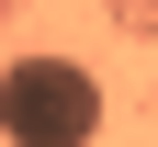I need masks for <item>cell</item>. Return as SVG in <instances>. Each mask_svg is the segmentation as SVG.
<instances>
[{
    "mask_svg": "<svg viewBox=\"0 0 158 147\" xmlns=\"http://www.w3.org/2000/svg\"><path fill=\"white\" fill-rule=\"evenodd\" d=\"M0 136L11 147H90L102 136V79L79 57H56V45L11 57L0 68Z\"/></svg>",
    "mask_w": 158,
    "mask_h": 147,
    "instance_id": "1",
    "label": "cell"
}]
</instances>
